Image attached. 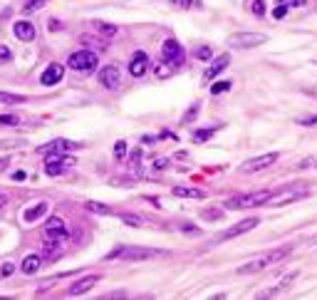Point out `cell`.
Masks as SVG:
<instances>
[{
	"mask_svg": "<svg viewBox=\"0 0 317 300\" xmlns=\"http://www.w3.org/2000/svg\"><path fill=\"white\" fill-rule=\"evenodd\" d=\"M0 102H2V104H20V102H25V97H20V94H7V92H0Z\"/></svg>",
	"mask_w": 317,
	"mask_h": 300,
	"instance_id": "cell-27",
	"label": "cell"
},
{
	"mask_svg": "<svg viewBox=\"0 0 317 300\" xmlns=\"http://www.w3.org/2000/svg\"><path fill=\"white\" fill-rule=\"evenodd\" d=\"M67 67L77 70V72H89L97 67V55L89 52V50H79V52H72L69 60H67Z\"/></svg>",
	"mask_w": 317,
	"mask_h": 300,
	"instance_id": "cell-3",
	"label": "cell"
},
{
	"mask_svg": "<svg viewBox=\"0 0 317 300\" xmlns=\"http://www.w3.org/2000/svg\"><path fill=\"white\" fill-rule=\"evenodd\" d=\"M203 219H221V211H203Z\"/></svg>",
	"mask_w": 317,
	"mask_h": 300,
	"instance_id": "cell-43",
	"label": "cell"
},
{
	"mask_svg": "<svg viewBox=\"0 0 317 300\" xmlns=\"http://www.w3.org/2000/svg\"><path fill=\"white\" fill-rule=\"evenodd\" d=\"M124 156H127V142L119 139V142L114 144V159H124Z\"/></svg>",
	"mask_w": 317,
	"mask_h": 300,
	"instance_id": "cell-31",
	"label": "cell"
},
{
	"mask_svg": "<svg viewBox=\"0 0 317 300\" xmlns=\"http://www.w3.org/2000/svg\"><path fill=\"white\" fill-rule=\"evenodd\" d=\"M278 161V154L275 151H270V154H263V156H255V159H248L241 169L246 171V174H253V171H260V169H268V166H273Z\"/></svg>",
	"mask_w": 317,
	"mask_h": 300,
	"instance_id": "cell-8",
	"label": "cell"
},
{
	"mask_svg": "<svg viewBox=\"0 0 317 300\" xmlns=\"http://www.w3.org/2000/svg\"><path fill=\"white\" fill-rule=\"evenodd\" d=\"M67 166H74V159L62 156V151H50V154H45V174H47V176H60Z\"/></svg>",
	"mask_w": 317,
	"mask_h": 300,
	"instance_id": "cell-4",
	"label": "cell"
},
{
	"mask_svg": "<svg viewBox=\"0 0 317 300\" xmlns=\"http://www.w3.org/2000/svg\"><path fill=\"white\" fill-rule=\"evenodd\" d=\"M161 60H164V62H171L174 67H181V65H184V47L179 45V40L169 37V40L164 42V47H161Z\"/></svg>",
	"mask_w": 317,
	"mask_h": 300,
	"instance_id": "cell-6",
	"label": "cell"
},
{
	"mask_svg": "<svg viewBox=\"0 0 317 300\" xmlns=\"http://www.w3.org/2000/svg\"><path fill=\"white\" fill-rule=\"evenodd\" d=\"M184 231H186V233H198V228H193V226H191V224H186V226H184Z\"/></svg>",
	"mask_w": 317,
	"mask_h": 300,
	"instance_id": "cell-46",
	"label": "cell"
},
{
	"mask_svg": "<svg viewBox=\"0 0 317 300\" xmlns=\"http://www.w3.org/2000/svg\"><path fill=\"white\" fill-rule=\"evenodd\" d=\"M12 32H15V37L17 40H22V42H30V40H35V25L32 22H27V20H17L15 25H12Z\"/></svg>",
	"mask_w": 317,
	"mask_h": 300,
	"instance_id": "cell-11",
	"label": "cell"
},
{
	"mask_svg": "<svg viewBox=\"0 0 317 300\" xmlns=\"http://www.w3.org/2000/svg\"><path fill=\"white\" fill-rule=\"evenodd\" d=\"M246 7L251 10V15H255V17L265 15V0H246Z\"/></svg>",
	"mask_w": 317,
	"mask_h": 300,
	"instance_id": "cell-23",
	"label": "cell"
},
{
	"mask_svg": "<svg viewBox=\"0 0 317 300\" xmlns=\"http://www.w3.org/2000/svg\"><path fill=\"white\" fill-rule=\"evenodd\" d=\"M154 169H169V159H156L154 161Z\"/></svg>",
	"mask_w": 317,
	"mask_h": 300,
	"instance_id": "cell-42",
	"label": "cell"
},
{
	"mask_svg": "<svg viewBox=\"0 0 317 300\" xmlns=\"http://www.w3.org/2000/svg\"><path fill=\"white\" fill-rule=\"evenodd\" d=\"M141 156H144V154H141V149H134V151H131V166H136V164L141 161Z\"/></svg>",
	"mask_w": 317,
	"mask_h": 300,
	"instance_id": "cell-40",
	"label": "cell"
},
{
	"mask_svg": "<svg viewBox=\"0 0 317 300\" xmlns=\"http://www.w3.org/2000/svg\"><path fill=\"white\" fill-rule=\"evenodd\" d=\"M300 124H317V117H310V119H303Z\"/></svg>",
	"mask_w": 317,
	"mask_h": 300,
	"instance_id": "cell-47",
	"label": "cell"
},
{
	"mask_svg": "<svg viewBox=\"0 0 317 300\" xmlns=\"http://www.w3.org/2000/svg\"><path fill=\"white\" fill-rule=\"evenodd\" d=\"M12 179H15V181H22V179H25V174H22V171H15V174H12Z\"/></svg>",
	"mask_w": 317,
	"mask_h": 300,
	"instance_id": "cell-45",
	"label": "cell"
},
{
	"mask_svg": "<svg viewBox=\"0 0 317 300\" xmlns=\"http://www.w3.org/2000/svg\"><path fill=\"white\" fill-rule=\"evenodd\" d=\"M255 226H258V219H246V221H241L238 226L228 228V231L221 236V241H226V238H233V236H241V233H246V231H253Z\"/></svg>",
	"mask_w": 317,
	"mask_h": 300,
	"instance_id": "cell-14",
	"label": "cell"
},
{
	"mask_svg": "<svg viewBox=\"0 0 317 300\" xmlns=\"http://www.w3.org/2000/svg\"><path fill=\"white\" fill-rule=\"evenodd\" d=\"M193 57H196V60H211L213 52H211V47H198V50L193 52Z\"/></svg>",
	"mask_w": 317,
	"mask_h": 300,
	"instance_id": "cell-29",
	"label": "cell"
},
{
	"mask_svg": "<svg viewBox=\"0 0 317 300\" xmlns=\"http://www.w3.org/2000/svg\"><path fill=\"white\" fill-rule=\"evenodd\" d=\"M273 194L270 191H253V194H241V196H233L226 201V209L231 211H238V209H253V206H260V204H268Z\"/></svg>",
	"mask_w": 317,
	"mask_h": 300,
	"instance_id": "cell-1",
	"label": "cell"
},
{
	"mask_svg": "<svg viewBox=\"0 0 317 300\" xmlns=\"http://www.w3.org/2000/svg\"><path fill=\"white\" fill-rule=\"evenodd\" d=\"M228 65H231V55H218V57L213 60V65L206 70V79H213L218 72H223Z\"/></svg>",
	"mask_w": 317,
	"mask_h": 300,
	"instance_id": "cell-16",
	"label": "cell"
},
{
	"mask_svg": "<svg viewBox=\"0 0 317 300\" xmlns=\"http://www.w3.org/2000/svg\"><path fill=\"white\" fill-rule=\"evenodd\" d=\"M67 236V226L60 216H52V219H47V224H45V241H60L62 243V238Z\"/></svg>",
	"mask_w": 317,
	"mask_h": 300,
	"instance_id": "cell-7",
	"label": "cell"
},
{
	"mask_svg": "<svg viewBox=\"0 0 317 300\" xmlns=\"http://www.w3.org/2000/svg\"><path fill=\"white\" fill-rule=\"evenodd\" d=\"M231 89V82H216L213 87H211V94H223V92H228Z\"/></svg>",
	"mask_w": 317,
	"mask_h": 300,
	"instance_id": "cell-30",
	"label": "cell"
},
{
	"mask_svg": "<svg viewBox=\"0 0 317 300\" xmlns=\"http://www.w3.org/2000/svg\"><path fill=\"white\" fill-rule=\"evenodd\" d=\"M79 42H82V45H97V47H99V52H102V50H107V42H102V40L97 42V40H92V37H87V35H84V37H79Z\"/></svg>",
	"mask_w": 317,
	"mask_h": 300,
	"instance_id": "cell-33",
	"label": "cell"
},
{
	"mask_svg": "<svg viewBox=\"0 0 317 300\" xmlns=\"http://www.w3.org/2000/svg\"><path fill=\"white\" fill-rule=\"evenodd\" d=\"M300 196H305V191H295V189H290V191H285L283 196H270V199H268V204H275V206H280V204L295 201V199H300Z\"/></svg>",
	"mask_w": 317,
	"mask_h": 300,
	"instance_id": "cell-18",
	"label": "cell"
},
{
	"mask_svg": "<svg viewBox=\"0 0 317 300\" xmlns=\"http://www.w3.org/2000/svg\"><path fill=\"white\" fill-rule=\"evenodd\" d=\"M146 70H149V57H146V52H134V57H131V62H129V72L134 77H144Z\"/></svg>",
	"mask_w": 317,
	"mask_h": 300,
	"instance_id": "cell-12",
	"label": "cell"
},
{
	"mask_svg": "<svg viewBox=\"0 0 317 300\" xmlns=\"http://www.w3.org/2000/svg\"><path fill=\"white\" fill-rule=\"evenodd\" d=\"M97 283H99V276H87V278L77 281L74 286H69V288H67V293H69V296H82V293H87L89 288H94Z\"/></svg>",
	"mask_w": 317,
	"mask_h": 300,
	"instance_id": "cell-13",
	"label": "cell"
},
{
	"mask_svg": "<svg viewBox=\"0 0 317 300\" xmlns=\"http://www.w3.org/2000/svg\"><path fill=\"white\" fill-rule=\"evenodd\" d=\"M174 5H181V7H201L203 2L201 0H174Z\"/></svg>",
	"mask_w": 317,
	"mask_h": 300,
	"instance_id": "cell-35",
	"label": "cell"
},
{
	"mask_svg": "<svg viewBox=\"0 0 317 300\" xmlns=\"http://www.w3.org/2000/svg\"><path fill=\"white\" fill-rule=\"evenodd\" d=\"M12 273H15V266H12V263H2L0 276H2V278H7V276H12Z\"/></svg>",
	"mask_w": 317,
	"mask_h": 300,
	"instance_id": "cell-37",
	"label": "cell"
},
{
	"mask_svg": "<svg viewBox=\"0 0 317 300\" xmlns=\"http://www.w3.org/2000/svg\"><path fill=\"white\" fill-rule=\"evenodd\" d=\"M122 221L129 226H134V228H139V226L144 224V219H141V216H134V214H122Z\"/></svg>",
	"mask_w": 317,
	"mask_h": 300,
	"instance_id": "cell-28",
	"label": "cell"
},
{
	"mask_svg": "<svg viewBox=\"0 0 317 300\" xmlns=\"http://www.w3.org/2000/svg\"><path fill=\"white\" fill-rule=\"evenodd\" d=\"M94 30H97V32H102L104 37H114V35L119 32V27H114L112 22H102V20H97V22H94Z\"/></svg>",
	"mask_w": 317,
	"mask_h": 300,
	"instance_id": "cell-21",
	"label": "cell"
},
{
	"mask_svg": "<svg viewBox=\"0 0 317 300\" xmlns=\"http://www.w3.org/2000/svg\"><path fill=\"white\" fill-rule=\"evenodd\" d=\"M198 107H201L198 102H196V104H191V109H189V112H186V117H184V122H191V119H193V117L198 114Z\"/></svg>",
	"mask_w": 317,
	"mask_h": 300,
	"instance_id": "cell-39",
	"label": "cell"
},
{
	"mask_svg": "<svg viewBox=\"0 0 317 300\" xmlns=\"http://www.w3.org/2000/svg\"><path fill=\"white\" fill-rule=\"evenodd\" d=\"M218 129H221V127H208V129H198V132H193V134H191V139H193L196 144H198V142H206V139H208L211 134H216Z\"/></svg>",
	"mask_w": 317,
	"mask_h": 300,
	"instance_id": "cell-25",
	"label": "cell"
},
{
	"mask_svg": "<svg viewBox=\"0 0 317 300\" xmlns=\"http://www.w3.org/2000/svg\"><path fill=\"white\" fill-rule=\"evenodd\" d=\"M10 60H12V52L5 45H0V62H10Z\"/></svg>",
	"mask_w": 317,
	"mask_h": 300,
	"instance_id": "cell-38",
	"label": "cell"
},
{
	"mask_svg": "<svg viewBox=\"0 0 317 300\" xmlns=\"http://www.w3.org/2000/svg\"><path fill=\"white\" fill-rule=\"evenodd\" d=\"M42 2H45V0H27V2H25V7H22V12H27V15H30V12H35Z\"/></svg>",
	"mask_w": 317,
	"mask_h": 300,
	"instance_id": "cell-34",
	"label": "cell"
},
{
	"mask_svg": "<svg viewBox=\"0 0 317 300\" xmlns=\"http://www.w3.org/2000/svg\"><path fill=\"white\" fill-rule=\"evenodd\" d=\"M99 82H102L107 89H117V87L122 84L119 67H114V65H107V67H102V70H99Z\"/></svg>",
	"mask_w": 317,
	"mask_h": 300,
	"instance_id": "cell-9",
	"label": "cell"
},
{
	"mask_svg": "<svg viewBox=\"0 0 317 300\" xmlns=\"http://www.w3.org/2000/svg\"><path fill=\"white\" fill-rule=\"evenodd\" d=\"M84 206H87V211H92V214H102V216L112 214V209H109V206H104V204H97V201H87Z\"/></svg>",
	"mask_w": 317,
	"mask_h": 300,
	"instance_id": "cell-26",
	"label": "cell"
},
{
	"mask_svg": "<svg viewBox=\"0 0 317 300\" xmlns=\"http://www.w3.org/2000/svg\"><path fill=\"white\" fill-rule=\"evenodd\" d=\"M50 30H62V22H57V20H50Z\"/></svg>",
	"mask_w": 317,
	"mask_h": 300,
	"instance_id": "cell-44",
	"label": "cell"
},
{
	"mask_svg": "<svg viewBox=\"0 0 317 300\" xmlns=\"http://www.w3.org/2000/svg\"><path fill=\"white\" fill-rule=\"evenodd\" d=\"M37 271H40V258H37V256H27V258L22 261V273L32 276V273H37Z\"/></svg>",
	"mask_w": 317,
	"mask_h": 300,
	"instance_id": "cell-22",
	"label": "cell"
},
{
	"mask_svg": "<svg viewBox=\"0 0 317 300\" xmlns=\"http://www.w3.org/2000/svg\"><path fill=\"white\" fill-rule=\"evenodd\" d=\"M278 5H285V7H300L305 5V0H275Z\"/></svg>",
	"mask_w": 317,
	"mask_h": 300,
	"instance_id": "cell-36",
	"label": "cell"
},
{
	"mask_svg": "<svg viewBox=\"0 0 317 300\" xmlns=\"http://www.w3.org/2000/svg\"><path fill=\"white\" fill-rule=\"evenodd\" d=\"M82 144L79 142H72V139H52V142H47L45 147H40V154L45 156V154H50V151H74L79 149Z\"/></svg>",
	"mask_w": 317,
	"mask_h": 300,
	"instance_id": "cell-10",
	"label": "cell"
},
{
	"mask_svg": "<svg viewBox=\"0 0 317 300\" xmlns=\"http://www.w3.org/2000/svg\"><path fill=\"white\" fill-rule=\"evenodd\" d=\"M5 204H7V196H5V194H0V209H2Z\"/></svg>",
	"mask_w": 317,
	"mask_h": 300,
	"instance_id": "cell-48",
	"label": "cell"
},
{
	"mask_svg": "<svg viewBox=\"0 0 317 300\" xmlns=\"http://www.w3.org/2000/svg\"><path fill=\"white\" fill-rule=\"evenodd\" d=\"M5 166H7V159H0V171H2Z\"/></svg>",
	"mask_w": 317,
	"mask_h": 300,
	"instance_id": "cell-49",
	"label": "cell"
},
{
	"mask_svg": "<svg viewBox=\"0 0 317 300\" xmlns=\"http://www.w3.org/2000/svg\"><path fill=\"white\" fill-rule=\"evenodd\" d=\"M268 263H270V261H268V256H265V258H258V261H251V263L241 266V268H238V273H241V276H246V273H255V271H263V268H265Z\"/></svg>",
	"mask_w": 317,
	"mask_h": 300,
	"instance_id": "cell-20",
	"label": "cell"
},
{
	"mask_svg": "<svg viewBox=\"0 0 317 300\" xmlns=\"http://www.w3.org/2000/svg\"><path fill=\"white\" fill-rule=\"evenodd\" d=\"M268 37L260 35V32H238V35H231L228 37V45L231 47H238V50H251V47H258L263 45Z\"/></svg>",
	"mask_w": 317,
	"mask_h": 300,
	"instance_id": "cell-5",
	"label": "cell"
},
{
	"mask_svg": "<svg viewBox=\"0 0 317 300\" xmlns=\"http://www.w3.org/2000/svg\"><path fill=\"white\" fill-rule=\"evenodd\" d=\"M171 194L174 196H184V199H203L206 196L203 189H191V186H176Z\"/></svg>",
	"mask_w": 317,
	"mask_h": 300,
	"instance_id": "cell-19",
	"label": "cell"
},
{
	"mask_svg": "<svg viewBox=\"0 0 317 300\" xmlns=\"http://www.w3.org/2000/svg\"><path fill=\"white\" fill-rule=\"evenodd\" d=\"M62 75H64V67H62V65H50V67L42 72L40 82H42V84H57V82L62 79Z\"/></svg>",
	"mask_w": 317,
	"mask_h": 300,
	"instance_id": "cell-15",
	"label": "cell"
},
{
	"mask_svg": "<svg viewBox=\"0 0 317 300\" xmlns=\"http://www.w3.org/2000/svg\"><path fill=\"white\" fill-rule=\"evenodd\" d=\"M273 15H275V20H280V17H285V5H278V7L273 10Z\"/></svg>",
	"mask_w": 317,
	"mask_h": 300,
	"instance_id": "cell-41",
	"label": "cell"
},
{
	"mask_svg": "<svg viewBox=\"0 0 317 300\" xmlns=\"http://www.w3.org/2000/svg\"><path fill=\"white\" fill-rule=\"evenodd\" d=\"M20 119L15 117V114H0V127H12V124H17Z\"/></svg>",
	"mask_w": 317,
	"mask_h": 300,
	"instance_id": "cell-32",
	"label": "cell"
},
{
	"mask_svg": "<svg viewBox=\"0 0 317 300\" xmlns=\"http://www.w3.org/2000/svg\"><path fill=\"white\" fill-rule=\"evenodd\" d=\"M154 256H159V251H154V248H124V246H119V248H114V251H109V253H107V258H109V261H112V258L144 261V258H154Z\"/></svg>",
	"mask_w": 317,
	"mask_h": 300,
	"instance_id": "cell-2",
	"label": "cell"
},
{
	"mask_svg": "<svg viewBox=\"0 0 317 300\" xmlns=\"http://www.w3.org/2000/svg\"><path fill=\"white\" fill-rule=\"evenodd\" d=\"M47 214V204L45 201H40V204H35L32 209H27L25 214H22V219L27 221V224H32V221H37L40 216H45Z\"/></svg>",
	"mask_w": 317,
	"mask_h": 300,
	"instance_id": "cell-17",
	"label": "cell"
},
{
	"mask_svg": "<svg viewBox=\"0 0 317 300\" xmlns=\"http://www.w3.org/2000/svg\"><path fill=\"white\" fill-rule=\"evenodd\" d=\"M154 72H156V77H161V79H166V77H171V75H174V72H176V67H174L171 62H164V60H161V62L156 65V70H154Z\"/></svg>",
	"mask_w": 317,
	"mask_h": 300,
	"instance_id": "cell-24",
	"label": "cell"
}]
</instances>
